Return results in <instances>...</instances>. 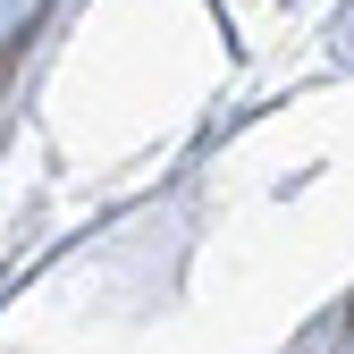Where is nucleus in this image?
<instances>
[{"mask_svg": "<svg viewBox=\"0 0 354 354\" xmlns=\"http://www.w3.org/2000/svg\"><path fill=\"white\" fill-rule=\"evenodd\" d=\"M346 321H354V304H346Z\"/></svg>", "mask_w": 354, "mask_h": 354, "instance_id": "obj_1", "label": "nucleus"}]
</instances>
